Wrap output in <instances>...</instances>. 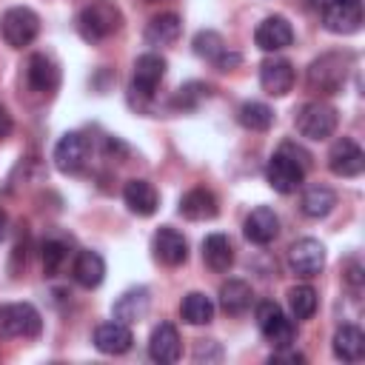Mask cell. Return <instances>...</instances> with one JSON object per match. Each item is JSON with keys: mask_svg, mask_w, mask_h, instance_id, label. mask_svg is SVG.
Returning <instances> with one entry per match:
<instances>
[{"mask_svg": "<svg viewBox=\"0 0 365 365\" xmlns=\"http://www.w3.org/2000/svg\"><path fill=\"white\" fill-rule=\"evenodd\" d=\"M145 3H157V0H145Z\"/></svg>", "mask_w": 365, "mask_h": 365, "instance_id": "40", "label": "cell"}, {"mask_svg": "<svg viewBox=\"0 0 365 365\" xmlns=\"http://www.w3.org/2000/svg\"><path fill=\"white\" fill-rule=\"evenodd\" d=\"M294 80H297V71L285 57H268L259 66V86L271 97H285L294 88Z\"/></svg>", "mask_w": 365, "mask_h": 365, "instance_id": "14", "label": "cell"}, {"mask_svg": "<svg viewBox=\"0 0 365 365\" xmlns=\"http://www.w3.org/2000/svg\"><path fill=\"white\" fill-rule=\"evenodd\" d=\"M211 94V88L205 86V83H185L180 91H177V97H174V108H194L202 97H208Z\"/></svg>", "mask_w": 365, "mask_h": 365, "instance_id": "34", "label": "cell"}, {"mask_svg": "<svg viewBox=\"0 0 365 365\" xmlns=\"http://www.w3.org/2000/svg\"><path fill=\"white\" fill-rule=\"evenodd\" d=\"M322 26L331 34H354L362 29V0H328L322 6Z\"/></svg>", "mask_w": 365, "mask_h": 365, "instance_id": "9", "label": "cell"}, {"mask_svg": "<svg viewBox=\"0 0 365 365\" xmlns=\"http://www.w3.org/2000/svg\"><path fill=\"white\" fill-rule=\"evenodd\" d=\"M88 151H91L88 140H86L80 131H68V134H63V137L57 140V145H54V165H57L63 174H77V171L86 165Z\"/></svg>", "mask_w": 365, "mask_h": 365, "instance_id": "13", "label": "cell"}, {"mask_svg": "<svg viewBox=\"0 0 365 365\" xmlns=\"http://www.w3.org/2000/svg\"><path fill=\"white\" fill-rule=\"evenodd\" d=\"M334 356L342 362H359L365 356V334L359 325H339L334 334Z\"/></svg>", "mask_w": 365, "mask_h": 365, "instance_id": "23", "label": "cell"}, {"mask_svg": "<svg viewBox=\"0 0 365 365\" xmlns=\"http://www.w3.org/2000/svg\"><path fill=\"white\" fill-rule=\"evenodd\" d=\"M242 234H245V240L254 242V245H268V242H274L277 234H279V217H277L271 208L259 205V208H254V211L245 217Z\"/></svg>", "mask_w": 365, "mask_h": 365, "instance_id": "19", "label": "cell"}, {"mask_svg": "<svg viewBox=\"0 0 365 365\" xmlns=\"http://www.w3.org/2000/svg\"><path fill=\"white\" fill-rule=\"evenodd\" d=\"M334 205H336V194L328 185H308L302 191V197H299V211L305 217H311V220L328 217L334 211Z\"/></svg>", "mask_w": 365, "mask_h": 365, "instance_id": "28", "label": "cell"}, {"mask_svg": "<svg viewBox=\"0 0 365 365\" xmlns=\"http://www.w3.org/2000/svg\"><path fill=\"white\" fill-rule=\"evenodd\" d=\"M191 46H194V54H197V57H202V60H208V63H217V60H220V57L228 51L225 40H222L217 31H211V29L197 31Z\"/></svg>", "mask_w": 365, "mask_h": 365, "instance_id": "32", "label": "cell"}, {"mask_svg": "<svg viewBox=\"0 0 365 365\" xmlns=\"http://www.w3.org/2000/svg\"><path fill=\"white\" fill-rule=\"evenodd\" d=\"M348 63H351V57L339 54V51H328V54L317 57L308 66V86L319 94H336L348 77Z\"/></svg>", "mask_w": 365, "mask_h": 365, "instance_id": "3", "label": "cell"}, {"mask_svg": "<svg viewBox=\"0 0 365 365\" xmlns=\"http://www.w3.org/2000/svg\"><path fill=\"white\" fill-rule=\"evenodd\" d=\"M43 331V317L31 302H9L0 308V336L31 339Z\"/></svg>", "mask_w": 365, "mask_h": 365, "instance_id": "5", "label": "cell"}, {"mask_svg": "<svg viewBox=\"0 0 365 365\" xmlns=\"http://www.w3.org/2000/svg\"><path fill=\"white\" fill-rule=\"evenodd\" d=\"M265 180L277 194H294L305 180V165L297 163L291 154L277 151L265 165Z\"/></svg>", "mask_w": 365, "mask_h": 365, "instance_id": "7", "label": "cell"}, {"mask_svg": "<svg viewBox=\"0 0 365 365\" xmlns=\"http://www.w3.org/2000/svg\"><path fill=\"white\" fill-rule=\"evenodd\" d=\"M123 200H125L128 211L137 217H151L160 205V194L148 180H128L123 188Z\"/></svg>", "mask_w": 365, "mask_h": 365, "instance_id": "21", "label": "cell"}, {"mask_svg": "<svg viewBox=\"0 0 365 365\" xmlns=\"http://www.w3.org/2000/svg\"><path fill=\"white\" fill-rule=\"evenodd\" d=\"M288 308L294 319H311L317 311V291L311 285H297L288 291Z\"/></svg>", "mask_w": 365, "mask_h": 365, "instance_id": "33", "label": "cell"}, {"mask_svg": "<svg viewBox=\"0 0 365 365\" xmlns=\"http://www.w3.org/2000/svg\"><path fill=\"white\" fill-rule=\"evenodd\" d=\"M251 302H254V291H251V285L245 279H225L220 285V308L225 314L240 317V314H245L251 308Z\"/></svg>", "mask_w": 365, "mask_h": 365, "instance_id": "27", "label": "cell"}, {"mask_svg": "<svg viewBox=\"0 0 365 365\" xmlns=\"http://www.w3.org/2000/svg\"><path fill=\"white\" fill-rule=\"evenodd\" d=\"M151 251H154V259L168 265V268H177L188 259V240L171 228V225H160L151 237Z\"/></svg>", "mask_w": 365, "mask_h": 365, "instance_id": "12", "label": "cell"}, {"mask_svg": "<svg viewBox=\"0 0 365 365\" xmlns=\"http://www.w3.org/2000/svg\"><path fill=\"white\" fill-rule=\"evenodd\" d=\"M254 317H257V325H259L262 336H265L274 348H288V345L294 342L297 325H294V319H288V317L282 314V308H279L277 302H271V299L257 302Z\"/></svg>", "mask_w": 365, "mask_h": 365, "instance_id": "4", "label": "cell"}, {"mask_svg": "<svg viewBox=\"0 0 365 365\" xmlns=\"http://www.w3.org/2000/svg\"><path fill=\"white\" fill-rule=\"evenodd\" d=\"M254 43L262 51H282V48H288L294 43V29L282 14L265 17L254 31Z\"/></svg>", "mask_w": 365, "mask_h": 365, "instance_id": "15", "label": "cell"}, {"mask_svg": "<svg viewBox=\"0 0 365 365\" xmlns=\"http://www.w3.org/2000/svg\"><path fill=\"white\" fill-rule=\"evenodd\" d=\"M288 268L294 271V277L311 279L325 268V248L319 240L314 237H302L288 248Z\"/></svg>", "mask_w": 365, "mask_h": 365, "instance_id": "8", "label": "cell"}, {"mask_svg": "<svg viewBox=\"0 0 365 365\" xmlns=\"http://www.w3.org/2000/svg\"><path fill=\"white\" fill-rule=\"evenodd\" d=\"M131 345H134V334H131V328L125 322L111 319V322H103V325L94 328V348L100 354L120 356V354L131 351Z\"/></svg>", "mask_w": 365, "mask_h": 365, "instance_id": "16", "label": "cell"}, {"mask_svg": "<svg viewBox=\"0 0 365 365\" xmlns=\"http://www.w3.org/2000/svg\"><path fill=\"white\" fill-rule=\"evenodd\" d=\"M0 34L11 48H23L31 46L34 37L40 34V17L26 9V6H11L3 17H0Z\"/></svg>", "mask_w": 365, "mask_h": 365, "instance_id": "6", "label": "cell"}, {"mask_svg": "<svg viewBox=\"0 0 365 365\" xmlns=\"http://www.w3.org/2000/svg\"><path fill=\"white\" fill-rule=\"evenodd\" d=\"M6 234H9V214L0 208V240H6Z\"/></svg>", "mask_w": 365, "mask_h": 365, "instance_id": "38", "label": "cell"}, {"mask_svg": "<svg viewBox=\"0 0 365 365\" xmlns=\"http://www.w3.org/2000/svg\"><path fill=\"white\" fill-rule=\"evenodd\" d=\"M359 274H362V271H359V265H351V274H348V282H351V285H359V282H362V277H359Z\"/></svg>", "mask_w": 365, "mask_h": 365, "instance_id": "39", "label": "cell"}, {"mask_svg": "<svg viewBox=\"0 0 365 365\" xmlns=\"http://www.w3.org/2000/svg\"><path fill=\"white\" fill-rule=\"evenodd\" d=\"M220 211L217 197L208 188H191L180 197V214L191 222H202V220H214Z\"/></svg>", "mask_w": 365, "mask_h": 365, "instance_id": "22", "label": "cell"}, {"mask_svg": "<svg viewBox=\"0 0 365 365\" xmlns=\"http://www.w3.org/2000/svg\"><path fill=\"white\" fill-rule=\"evenodd\" d=\"M237 120H240V125H242V128H248V131H268V128H271V123H274V111H271L265 103L248 100V103H242V106H240Z\"/></svg>", "mask_w": 365, "mask_h": 365, "instance_id": "30", "label": "cell"}, {"mask_svg": "<svg viewBox=\"0 0 365 365\" xmlns=\"http://www.w3.org/2000/svg\"><path fill=\"white\" fill-rule=\"evenodd\" d=\"M40 257H43V274L46 277H54L66 257H68V242L66 240H57V237H46L43 245H40Z\"/></svg>", "mask_w": 365, "mask_h": 365, "instance_id": "31", "label": "cell"}, {"mask_svg": "<svg viewBox=\"0 0 365 365\" xmlns=\"http://www.w3.org/2000/svg\"><path fill=\"white\" fill-rule=\"evenodd\" d=\"M202 262L217 271V274H225L231 265H234V245L225 234H208L202 240Z\"/></svg>", "mask_w": 365, "mask_h": 365, "instance_id": "26", "label": "cell"}, {"mask_svg": "<svg viewBox=\"0 0 365 365\" xmlns=\"http://www.w3.org/2000/svg\"><path fill=\"white\" fill-rule=\"evenodd\" d=\"M11 128H14V120H11L9 108H6V106H0V140H6V137L11 134Z\"/></svg>", "mask_w": 365, "mask_h": 365, "instance_id": "37", "label": "cell"}, {"mask_svg": "<svg viewBox=\"0 0 365 365\" xmlns=\"http://www.w3.org/2000/svg\"><path fill=\"white\" fill-rule=\"evenodd\" d=\"M180 31H182V20L174 11H165V14H157V17L148 20L143 37H145L148 46L160 48V46H171L180 37Z\"/></svg>", "mask_w": 365, "mask_h": 365, "instance_id": "25", "label": "cell"}, {"mask_svg": "<svg viewBox=\"0 0 365 365\" xmlns=\"http://www.w3.org/2000/svg\"><path fill=\"white\" fill-rule=\"evenodd\" d=\"M120 29V11L108 0H94L77 14V31L86 43H100Z\"/></svg>", "mask_w": 365, "mask_h": 365, "instance_id": "1", "label": "cell"}, {"mask_svg": "<svg viewBox=\"0 0 365 365\" xmlns=\"http://www.w3.org/2000/svg\"><path fill=\"white\" fill-rule=\"evenodd\" d=\"M26 80H29V86H31L34 91H40V94H51V91H57V86H60V66H57L48 54L37 51V54L29 57Z\"/></svg>", "mask_w": 365, "mask_h": 365, "instance_id": "18", "label": "cell"}, {"mask_svg": "<svg viewBox=\"0 0 365 365\" xmlns=\"http://www.w3.org/2000/svg\"><path fill=\"white\" fill-rule=\"evenodd\" d=\"M165 68H168V63H165L163 54H154V51L140 54L137 63H134V74H131V94L151 100L157 86L165 77Z\"/></svg>", "mask_w": 365, "mask_h": 365, "instance_id": "10", "label": "cell"}, {"mask_svg": "<svg viewBox=\"0 0 365 365\" xmlns=\"http://www.w3.org/2000/svg\"><path fill=\"white\" fill-rule=\"evenodd\" d=\"M294 125L308 140H328L339 125V114L334 106H328L322 100H311V103H302L297 108Z\"/></svg>", "mask_w": 365, "mask_h": 365, "instance_id": "2", "label": "cell"}, {"mask_svg": "<svg viewBox=\"0 0 365 365\" xmlns=\"http://www.w3.org/2000/svg\"><path fill=\"white\" fill-rule=\"evenodd\" d=\"M71 274H74V282L80 288L91 291L106 279V259L97 251H80L74 265H71Z\"/></svg>", "mask_w": 365, "mask_h": 365, "instance_id": "24", "label": "cell"}, {"mask_svg": "<svg viewBox=\"0 0 365 365\" xmlns=\"http://www.w3.org/2000/svg\"><path fill=\"white\" fill-rule=\"evenodd\" d=\"M222 359V348L214 339H200L194 345V362H220Z\"/></svg>", "mask_w": 365, "mask_h": 365, "instance_id": "35", "label": "cell"}, {"mask_svg": "<svg viewBox=\"0 0 365 365\" xmlns=\"http://www.w3.org/2000/svg\"><path fill=\"white\" fill-rule=\"evenodd\" d=\"M148 308H151V294H148V288H128V291H123L120 297H117V302H114V319L117 322H125V325H134V322H140V319H145V314H148Z\"/></svg>", "mask_w": 365, "mask_h": 365, "instance_id": "20", "label": "cell"}, {"mask_svg": "<svg viewBox=\"0 0 365 365\" xmlns=\"http://www.w3.org/2000/svg\"><path fill=\"white\" fill-rule=\"evenodd\" d=\"M180 317L188 325H208L214 319V302H211V297H205L200 291L185 294L182 302H180Z\"/></svg>", "mask_w": 365, "mask_h": 365, "instance_id": "29", "label": "cell"}, {"mask_svg": "<svg viewBox=\"0 0 365 365\" xmlns=\"http://www.w3.org/2000/svg\"><path fill=\"white\" fill-rule=\"evenodd\" d=\"M328 168L336 177H359L365 168V151L359 148L356 140L339 137V140H334V145L328 151Z\"/></svg>", "mask_w": 365, "mask_h": 365, "instance_id": "11", "label": "cell"}, {"mask_svg": "<svg viewBox=\"0 0 365 365\" xmlns=\"http://www.w3.org/2000/svg\"><path fill=\"white\" fill-rule=\"evenodd\" d=\"M180 351H182V345H180L177 328H174L171 322L154 325V331H151V336H148V356H151L154 362H160V365H171V362L180 359Z\"/></svg>", "mask_w": 365, "mask_h": 365, "instance_id": "17", "label": "cell"}, {"mask_svg": "<svg viewBox=\"0 0 365 365\" xmlns=\"http://www.w3.org/2000/svg\"><path fill=\"white\" fill-rule=\"evenodd\" d=\"M268 362H291V365H302V362H305V356L288 345V348H274V354H271V359H268Z\"/></svg>", "mask_w": 365, "mask_h": 365, "instance_id": "36", "label": "cell"}]
</instances>
